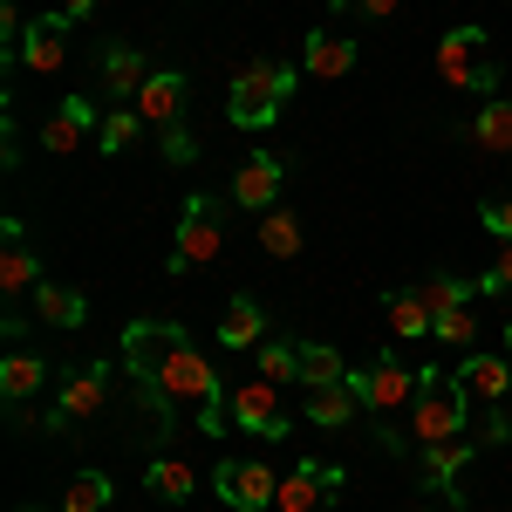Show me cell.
<instances>
[{"label":"cell","mask_w":512,"mask_h":512,"mask_svg":"<svg viewBox=\"0 0 512 512\" xmlns=\"http://www.w3.org/2000/svg\"><path fill=\"white\" fill-rule=\"evenodd\" d=\"M123 369L137 376V396H144V410L158 417V431H178V417L185 410H205V403H219V369H205V355L198 342L178 328V321H130L123 328Z\"/></svg>","instance_id":"cell-1"},{"label":"cell","mask_w":512,"mask_h":512,"mask_svg":"<svg viewBox=\"0 0 512 512\" xmlns=\"http://www.w3.org/2000/svg\"><path fill=\"white\" fill-rule=\"evenodd\" d=\"M465 417H472V396L458 383V369L424 362V369H417V396H410V437H417V451L465 437Z\"/></svg>","instance_id":"cell-2"},{"label":"cell","mask_w":512,"mask_h":512,"mask_svg":"<svg viewBox=\"0 0 512 512\" xmlns=\"http://www.w3.org/2000/svg\"><path fill=\"white\" fill-rule=\"evenodd\" d=\"M301 76H308L301 62H267V55L246 62V69L233 76V89H226V117H233L239 130H274Z\"/></svg>","instance_id":"cell-3"},{"label":"cell","mask_w":512,"mask_h":512,"mask_svg":"<svg viewBox=\"0 0 512 512\" xmlns=\"http://www.w3.org/2000/svg\"><path fill=\"white\" fill-rule=\"evenodd\" d=\"M431 76L444 82V89H472V96H492V89H499V69L485 62V28H478V21H458V28L437 35Z\"/></svg>","instance_id":"cell-4"},{"label":"cell","mask_w":512,"mask_h":512,"mask_svg":"<svg viewBox=\"0 0 512 512\" xmlns=\"http://www.w3.org/2000/svg\"><path fill=\"white\" fill-rule=\"evenodd\" d=\"M226 253V226H219V205L205 192L185 198V212H178V233H171V274H185V267H212Z\"/></svg>","instance_id":"cell-5"},{"label":"cell","mask_w":512,"mask_h":512,"mask_svg":"<svg viewBox=\"0 0 512 512\" xmlns=\"http://www.w3.org/2000/svg\"><path fill=\"white\" fill-rule=\"evenodd\" d=\"M349 390L362 396L369 417H396V410H410V396H417V369L396 349H383L369 369H349Z\"/></svg>","instance_id":"cell-6"},{"label":"cell","mask_w":512,"mask_h":512,"mask_svg":"<svg viewBox=\"0 0 512 512\" xmlns=\"http://www.w3.org/2000/svg\"><path fill=\"white\" fill-rule=\"evenodd\" d=\"M226 403H233V431H246V437L280 444V437L294 431V417L280 403V383H267V376H246L239 390H226Z\"/></svg>","instance_id":"cell-7"},{"label":"cell","mask_w":512,"mask_h":512,"mask_svg":"<svg viewBox=\"0 0 512 512\" xmlns=\"http://www.w3.org/2000/svg\"><path fill=\"white\" fill-rule=\"evenodd\" d=\"M103 403H110V369H103V362H76V369L62 376V396H55V410H48L41 424H48V431H76Z\"/></svg>","instance_id":"cell-8"},{"label":"cell","mask_w":512,"mask_h":512,"mask_svg":"<svg viewBox=\"0 0 512 512\" xmlns=\"http://www.w3.org/2000/svg\"><path fill=\"white\" fill-rule=\"evenodd\" d=\"M212 492H219L233 512H274L280 478L267 472L260 458H219V465H212Z\"/></svg>","instance_id":"cell-9"},{"label":"cell","mask_w":512,"mask_h":512,"mask_svg":"<svg viewBox=\"0 0 512 512\" xmlns=\"http://www.w3.org/2000/svg\"><path fill=\"white\" fill-rule=\"evenodd\" d=\"M349 478H342V465H315V458H301L294 472L280 478V499H274V512H321L335 492H342Z\"/></svg>","instance_id":"cell-10"},{"label":"cell","mask_w":512,"mask_h":512,"mask_svg":"<svg viewBox=\"0 0 512 512\" xmlns=\"http://www.w3.org/2000/svg\"><path fill=\"white\" fill-rule=\"evenodd\" d=\"M35 287H41V260H35V246H28V226L21 219H0V294L21 301Z\"/></svg>","instance_id":"cell-11"},{"label":"cell","mask_w":512,"mask_h":512,"mask_svg":"<svg viewBox=\"0 0 512 512\" xmlns=\"http://www.w3.org/2000/svg\"><path fill=\"white\" fill-rule=\"evenodd\" d=\"M69 14L55 7V14H41V21H28V35H21V69H35V76H55L62 62H69Z\"/></svg>","instance_id":"cell-12"},{"label":"cell","mask_w":512,"mask_h":512,"mask_svg":"<svg viewBox=\"0 0 512 512\" xmlns=\"http://www.w3.org/2000/svg\"><path fill=\"white\" fill-rule=\"evenodd\" d=\"M130 110L151 123V130H171V123H185V76H178V69H151Z\"/></svg>","instance_id":"cell-13"},{"label":"cell","mask_w":512,"mask_h":512,"mask_svg":"<svg viewBox=\"0 0 512 512\" xmlns=\"http://www.w3.org/2000/svg\"><path fill=\"white\" fill-rule=\"evenodd\" d=\"M89 130H103V123H96V103H89V96H62V103H55V117L41 123V151L69 158V151H82V137H89Z\"/></svg>","instance_id":"cell-14"},{"label":"cell","mask_w":512,"mask_h":512,"mask_svg":"<svg viewBox=\"0 0 512 512\" xmlns=\"http://www.w3.org/2000/svg\"><path fill=\"white\" fill-rule=\"evenodd\" d=\"M280 185H287V171H280V158H267V151H260V158H246V164L233 171V205H246V212L260 219V212H274Z\"/></svg>","instance_id":"cell-15"},{"label":"cell","mask_w":512,"mask_h":512,"mask_svg":"<svg viewBox=\"0 0 512 512\" xmlns=\"http://www.w3.org/2000/svg\"><path fill=\"white\" fill-rule=\"evenodd\" d=\"M451 369H458V383H465V396H472V403H506V396H512V355L472 349L465 362H451Z\"/></svg>","instance_id":"cell-16"},{"label":"cell","mask_w":512,"mask_h":512,"mask_svg":"<svg viewBox=\"0 0 512 512\" xmlns=\"http://www.w3.org/2000/svg\"><path fill=\"white\" fill-rule=\"evenodd\" d=\"M355 55H362V48H355L349 35H308L301 41V69L321 76V82H342L355 69Z\"/></svg>","instance_id":"cell-17"},{"label":"cell","mask_w":512,"mask_h":512,"mask_svg":"<svg viewBox=\"0 0 512 512\" xmlns=\"http://www.w3.org/2000/svg\"><path fill=\"white\" fill-rule=\"evenodd\" d=\"M478 458L472 437H451V444H424V485L431 492H458V472Z\"/></svg>","instance_id":"cell-18"},{"label":"cell","mask_w":512,"mask_h":512,"mask_svg":"<svg viewBox=\"0 0 512 512\" xmlns=\"http://www.w3.org/2000/svg\"><path fill=\"white\" fill-rule=\"evenodd\" d=\"M301 246H308L301 212H287V205L260 212V253H267V260H301Z\"/></svg>","instance_id":"cell-19"},{"label":"cell","mask_w":512,"mask_h":512,"mask_svg":"<svg viewBox=\"0 0 512 512\" xmlns=\"http://www.w3.org/2000/svg\"><path fill=\"white\" fill-rule=\"evenodd\" d=\"M219 342H226V349H260V342H267V315H260L253 294H233V301H226V315H219Z\"/></svg>","instance_id":"cell-20"},{"label":"cell","mask_w":512,"mask_h":512,"mask_svg":"<svg viewBox=\"0 0 512 512\" xmlns=\"http://www.w3.org/2000/svg\"><path fill=\"white\" fill-rule=\"evenodd\" d=\"M424 308H431V321L437 315H451V308H472L478 294H485V280H465V274H431V280H417L410 287Z\"/></svg>","instance_id":"cell-21"},{"label":"cell","mask_w":512,"mask_h":512,"mask_svg":"<svg viewBox=\"0 0 512 512\" xmlns=\"http://www.w3.org/2000/svg\"><path fill=\"white\" fill-rule=\"evenodd\" d=\"M355 417H362V396L349 383H328V390H308V424L315 431H349Z\"/></svg>","instance_id":"cell-22"},{"label":"cell","mask_w":512,"mask_h":512,"mask_svg":"<svg viewBox=\"0 0 512 512\" xmlns=\"http://www.w3.org/2000/svg\"><path fill=\"white\" fill-rule=\"evenodd\" d=\"M144 55L130 48V41H110V55H103V89L117 96V103H137V89H144Z\"/></svg>","instance_id":"cell-23"},{"label":"cell","mask_w":512,"mask_h":512,"mask_svg":"<svg viewBox=\"0 0 512 512\" xmlns=\"http://www.w3.org/2000/svg\"><path fill=\"white\" fill-rule=\"evenodd\" d=\"M472 144H478V151H499V158H512V96H485V103H478Z\"/></svg>","instance_id":"cell-24"},{"label":"cell","mask_w":512,"mask_h":512,"mask_svg":"<svg viewBox=\"0 0 512 512\" xmlns=\"http://www.w3.org/2000/svg\"><path fill=\"white\" fill-rule=\"evenodd\" d=\"M35 315L48 321V328H82V315H89V301H82V287H62V280H41V287H35Z\"/></svg>","instance_id":"cell-25"},{"label":"cell","mask_w":512,"mask_h":512,"mask_svg":"<svg viewBox=\"0 0 512 512\" xmlns=\"http://www.w3.org/2000/svg\"><path fill=\"white\" fill-rule=\"evenodd\" d=\"M383 315H390V335L396 342H424L437 321H431V308L410 294V287H396V294H383Z\"/></svg>","instance_id":"cell-26"},{"label":"cell","mask_w":512,"mask_h":512,"mask_svg":"<svg viewBox=\"0 0 512 512\" xmlns=\"http://www.w3.org/2000/svg\"><path fill=\"white\" fill-rule=\"evenodd\" d=\"M41 383H48V362L28 355V349H7V362H0V396H7V403H28Z\"/></svg>","instance_id":"cell-27"},{"label":"cell","mask_w":512,"mask_h":512,"mask_svg":"<svg viewBox=\"0 0 512 512\" xmlns=\"http://www.w3.org/2000/svg\"><path fill=\"white\" fill-rule=\"evenodd\" d=\"M144 485L158 492L164 506H185V499L198 492V472H192V465H178V458H164V451H158V458H151V478H144Z\"/></svg>","instance_id":"cell-28"},{"label":"cell","mask_w":512,"mask_h":512,"mask_svg":"<svg viewBox=\"0 0 512 512\" xmlns=\"http://www.w3.org/2000/svg\"><path fill=\"white\" fill-rule=\"evenodd\" d=\"M301 383L308 390H328V383H349V362L328 349V342H301Z\"/></svg>","instance_id":"cell-29"},{"label":"cell","mask_w":512,"mask_h":512,"mask_svg":"<svg viewBox=\"0 0 512 512\" xmlns=\"http://www.w3.org/2000/svg\"><path fill=\"white\" fill-rule=\"evenodd\" d=\"M151 123L137 117L130 103H117V110H103V130H96V144H103V158H117V151H130L137 137H144Z\"/></svg>","instance_id":"cell-30"},{"label":"cell","mask_w":512,"mask_h":512,"mask_svg":"<svg viewBox=\"0 0 512 512\" xmlns=\"http://www.w3.org/2000/svg\"><path fill=\"white\" fill-rule=\"evenodd\" d=\"M110 499H117V485H110L103 472H76L69 492H62V512H103Z\"/></svg>","instance_id":"cell-31"},{"label":"cell","mask_w":512,"mask_h":512,"mask_svg":"<svg viewBox=\"0 0 512 512\" xmlns=\"http://www.w3.org/2000/svg\"><path fill=\"white\" fill-rule=\"evenodd\" d=\"M260 376L267 383H294L301 376V349L294 342H260Z\"/></svg>","instance_id":"cell-32"},{"label":"cell","mask_w":512,"mask_h":512,"mask_svg":"<svg viewBox=\"0 0 512 512\" xmlns=\"http://www.w3.org/2000/svg\"><path fill=\"white\" fill-rule=\"evenodd\" d=\"M431 335L444 342V349H472V342H478V315H472V308H451V315H437Z\"/></svg>","instance_id":"cell-33"},{"label":"cell","mask_w":512,"mask_h":512,"mask_svg":"<svg viewBox=\"0 0 512 512\" xmlns=\"http://www.w3.org/2000/svg\"><path fill=\"white\" fill-rule=\"evenodd\" d=\"M478 280H485V294H512V239H499V260H492Z\"/></svg>","instance_id":"cell-34"},{"label":"cell","mask_w":512,"mask_h":512,"mask_svg":"<svg viewBox=\"0 0 512 512\" xmlns=\"http://www.w3.org/2000/svg\"><path fill=\"white\" fill-rule=\"evenodd\" d=\"M192 158H198V137L185 123H171V130H164V164H192Z\"/></svg>","instance_id":"cell-35"},{"label":"cell","mask_w":512,"mask_h":512,"mask_svg":"<svg viewBox=\"0 0 512 512\" xmlns=\"http://www.w3.org/2000/svg\"><path fill=\"white\" fill-rule=\"evenodd\" d=\"M485 233H492V239H512V198L485 205Z\"/></svg>","instance_id":"cell-36"},{"label":"cell","mask_w":512,"mask_h":512,"mask_svg":"<svg viewBox=\"0 0 512 512\" xmlns=\"http://www.w3.org/2000/svg\"><path fill=\"white\" fill-rule=\"evenodd\" d=\"M335 7H355V14H369V21H396L403 0H335Z\"/></svg>","instance_id":"cell-37"},{"label":"cell","mask_w":512,"mask_h":512,"mask_svg":"<svg viewBox=\"0 0 512 512\" xmlns=\"http://www.w3.org/2000/svg\"><path fill=\"white\" fill-rule=\"evenodd\" d=\"M62 14H69V21H82V14H96V0H62Z\"/></svg>","instance_id":"cell-38"},{"label":"cell","mask_w":512,"mask_h":512,"mask_svg":"<svg viewBox=\"0 0 512 512\" xmlns=\"http://www.w3.org/2000/svg\"><path fill=\"white\" fill-rule=\"evenodd\" d=\"M506 355H512V321H506Z\"/></svg>","instance_id":"cell-39"},{"label":"cell","mask_w":512,"mask_h":512,"mask_svg":"<svg viewBox=\"0 0 512 512\" xmlns=\"http://www.w3.org/2000/svg\"><path fill=\"white\" fill-rule=\"evenodd\" d=\"M410 512H431V506H410Z\"/></svg>","instance_id":"cell-40"},{"label":"cell","mask_w":512,"mask_h":512,"mask_svg":"<svg viewBox=\"0 0 512 512\" xmlns=\"http://www.w3.org/2000/svg\"><path fill=\"white\" fill-rule=\"evenodd\" d=\"M506 410H512V396H506Z\"/></svg>","instance_id":"cell-41"},{"label":"cell","mask_w":512,"mask_h":512,"mask_svg":"<svg viewBox=\"0 0 512 512\" xmlns=\"http://www.w3.org/2000/svg\"><path fill=\"white\" fill-rule=\"evenodd\" d=\"M28 512H41V506H28Z\"/></svg>","instance_id":"cell-42"}]
</instances>
